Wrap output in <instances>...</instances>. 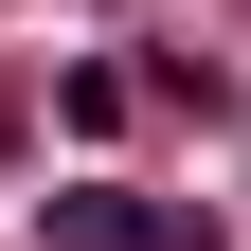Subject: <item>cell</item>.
Returning a JSON list of instances; mask_svg holds the SVG:
<instances>
[{"instance_id":"1","label":"cell","mask_w":251,"mask_h":251,"mask_svg":"<svg viewBox=\"0 0 251 251\" xmlns=\"http://www.w3.org/2000/svg\"><path fill=\"white\" fill-rule=\"evenodd\" d=\"M54 251H215L198 198H126V179H72L54 198Z\"/></svg>"}]
</instances>
